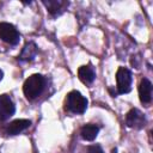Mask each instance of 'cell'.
<instances>
[{"label":"cell","mask_w":153,"mask_h":153,"mask_svg":"<svg viewBox=\"0 0 153 153\" xmlns=\"http://www.w3.org/2000/svg\"><path fill=\"white\" fill-rule=\"evenodd\" d=\"M45 87V78L42 74H32L30 75L23 85V92L27 99H35L43 92Z\"/></svg>","instance_id":"cell-1"},{"label":"cell","mask_w":153,"mask_h":153,"mask_svg":"<svg viewBox=\"0 0 153 153\" xmlns=\"http://www.w3.org/2000/svg\"><path fill=\"white\" fill-rule=\"evenodd\" d=\"M87 99L79 91H71L66 97L65 109L73 114H84L87 109Z\"/></svg>","instance_id":"cell-2"},{"label":"cell","mask_w":153,"mask_h":153,"mask_svg":"<svg viewBox=\"0 0 153 153\" xmlns=\"http://www.w3.org/2000/svg\"><path fill=\"white\" fill-rule=\"evenodd\" d=\"M133 75L131 72L126 67H120L116 72V87L118 94H124L131 90Z\"/></svg>","instance_id":"cell-3"},{"label":"cell","mask_w":153,"mask_h":153,"mask_svg":"<svg viewBox=\"0 0 153 153\" xmlns=\"http://www.w3.org/2000/svg\"><path fill=\"white\" fill-rule=\"evenodd\" d=\"M0 38L10 45H17L20 41L19 31L10 23H0Z\"/></svg>","instance_id":"cell-4"},{"label":"cell","mask_w":153,"mask_h":153,"mask_svg":"<svg viewBox=\"0 0 153 153\" xmlns=\"http://www.w3.org/2000/svg\"><path fill=\"white\" fill-rule=\"evenodd\" d=\"M147 123V120L145 117V115L136 108H133L128 111L127 116H126V124L129 128L133 129H142Z\"/></svg>","instance_id":"cell-5"},{"label":"cell","mask_w":153,"mask_h":153,"mask_svg":"<svg viewBox=\"0 0 153 153\" xmlns=\"http://www.w3.org/2000/svg\"><path fill=\"white\" fill-rule=\"evenodd\" d=\"M16 112V106L13 100L7 94H0V120L6 121L12 117Z\"/></svg>","instance_id":"cell-6"},{"label":"cell","mask_w":153,"mask_h":153,"mask_svg":"<svg viewBox=\"0 0 153 153\" xmlns=\"http://www.w3.org/2000/svg\"><path fill=\"white\" fill-rule=\"evenodd\" d=\"M42 4L45 6L47 11L53 17L61 16L69 5L68 1H63V0H43Z\"/></svg>","instance_id":"cell-7"},{"label":"cell","mask_w":153,"mask_h":153,"mask_svg":"<svg viewBox=\"0 0 153 153\" xmlns=\"http://www.w3.org/2000/svg\"><path fill=\"white\" fill-rule=\"evenodd\" d=\"M152 90H153L152 82L147 78H143L140 81V85H139V97H140L141 103H143V104L151 103V100H152Z\"/></svg>","instance_id":"cell-8"},{"label":"cell","mask_w":153,"mask_h":153,"mask_svg":"<svg viewBox=\"0 0 153 153\" xmlns=\"http://www.w3.org/2000/svg\"><path fill=\"white\" fill-rule=\"evenodd\" d=\"M37 53H38V48H37L36 43L32 42V41H30L22 49V53L19 54L18 59L22 62H30V61H33L35 60Z\"/></svg>","instance_id":"cell-9"},{"label":"cell","mask_w":153,"mask_h":153,"mask_svg":"<svg viewBox=\"0 0 153 153\" xmlns=\"http://www.w3.org/2000/svg\"><path fill=\"white\" fill-rule=\"evenodd\" d=\"M31 126V121L30 120H24V118H19V120H14L12 121L8 126H7V134L10 135H18L19 133L24 131L25 129H27Z\"/></svg>","instance_id":"cell-10"},{"label":"cell","mask_w":153,"mask_h":153,"mask_svg":"<svg viewBox=\"0 0 153 153\" xmlns=\"http://www.w3.org/2000/svg\"><path fill=\"white\" fill-rule=\"evenodd\" d=\"M78 76L84 84H92L96 79V71L91 65L81 66L78 69Z\"/></svg>","instance_id":"cell-11"},{"label":"cell","mask_w":153,"mask_h":153,"mask_svg":"<svg viewBox=\"0 0 153 153\" xmlns=\"http://www.w3.org/2000/svg\"><path fill=\"white\" fill-rule=\"evenodd\" d=\"M98 133H99V127L96 124H91V123L85 124L80 130L81 137L86 141H93L97 137Z\"/></svg>","instance_id":"cell-12"},{"label":"cell","mask_w":153,"mask_h":153,"mask_svg":"<svg viewBox=\"0 0 153 153\" xmlns=\"http://www.w3.org/2000/svg\"><path fill=\"white\" fill-rule=\"evenodd\" d=\"M87 153H104L99 145H90L87 147Z\"/></svg>","instance_id":"cell-13"},{"label":"cell","mask_w":153,"mask_h":153,"mask_svg":"<svg viewBox=\"0 0 153 153\" xmlns=\"http://www.w3.org/2000/svg\"><path fill=\"white\" fill-rule=\"evenodd\" d=\"M2 76H4V72H2L1 69H0V80L2 79Z\"/></svg>","instance_id":"cell-14"}]
</instances>
